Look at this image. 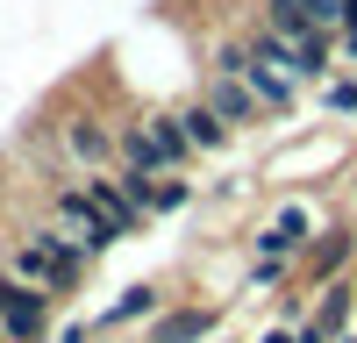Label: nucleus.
I'll use <instances>...</instances> for the list:
<instances>
[{
    "mask_svg": "<svg viewBox=\"0 0 357 343\" xmlns=\"http://www.w3.org/2000/svg\"><path fill=\"white\" fill-rule=\"evenodd\" d=\"M0 329H8V343H43V329H50V286L0 279Z\"/></svg>",
    "mask_w": 357,
    "mask_h": 343,
    "instance_id": "f257e3e1",
    "label": "nucleus"
},
{
    "mask_svg": "<svg viewBox=\"0 0 357 343\" xmlns=\"http://www.w3.org/2000/svg\"><path fill=\"white\" fill-rule=\"evenodd\" d=\"M307 243H314V208H307V200H279L272 222L250 236V250H257V257H286V265H293Z\"/></svg>",
    "mask_w": 357,
    "mask_h": 343,
    "instance_id": "f03ea898",
    "label": "nucleus"
},
{
    "mask_svg": "<svg viewBox=\"0 0 357 343\" xmlns=\"http://www.w3.org/2000/svg\"><path fill=\"white\" fill-rule=\"evenodd\" d=\"M57 143H65V158L86 165V172L122 165V158H114V129L100 122V114H65V122H57Z\"/></svg>",
    "mask_w": 357,
    "mask_h": 343,
    "instance_id": "7ed1b4c3",
    "label": "nucleus"
},
{
    "mask_svg": "<svg viewBox=\"0 0 357 343\" xmlns=\"http://www.w3.org/2000/svg\"><path fill=\"white\" fill-rule=\"evenodd\" d=\"M200 100L222 114L229 129H250V122H264V100L250 93L243 79H229V72H207V86H200Z\"/></svg>",
    "mask_w": 357,
    "mask_h": 343,
    "instance_id": "20e7f679",
    "label": "nucleus"
},
{
    "mask_svg": "<svg viewBox=\"0 0 357 343\" xmlns=\"http://www.w3.org/2000/svg\"><path fill=\"white\" fill-rule=\"evenodd\" d=\"M86 200H93V215H107L114 229H122V236H136V229L151 222V215H143L136 200H129V186H122V172H114V179H100V172H93V179H86Z\"/></svg>",
    "mask_w": 357,
    "mask_h": 343,
    "instance_id": "39448f33",
    "label": "nucleus"
},
{
    "mask_svg": "<svg viewBox=\"0 0 357 343\" xmlns=\"http://www.w3.org/2000/svg\"><path fill=\"white\" fill-rule=\"evenodd\" d=\"M178 122H186V143H193V151H229V143H236V129H229L207 100H186V107H178Z\"/></svg>",
    "mask_w": 357,
    "mask_h": 343,
    "instance_id": "423d86ee",
    "label": "nucleus"
},
{
    "mask_svg": "<svg viewBox=\"0 0 357 343\" xmlns=\"http://www.w3.org/2000/svg\"><path fill=\"white\" fill-rule=\"evenodd\" d=\"M350 250H357V229H314V243H307V265H314L321 279H343Z\"/></svg>",
    "mask_w": 357,
    "mask_h": 343,
    "instance_id": "0eeeda50",
    "label": "nucleus"
},
{
    "mask_svg": "<svg viewBox=\"0 0 357 343\" xmlns=\"http://www.w3.org/2000/svg\"><path fill=\"white\" fill-rule=\"evenodd\" d=\"M207 336H215V314L207 307H178V314H165L151 329V343H207Z\"/></svg>",
    "mask_w": 357,
    "mask_h": 343,
    "instance_id": "6e6552de",
    "label": "nucleus"
},
{
    "mask_svg": "<svg viewBox=\"0 0 357 343\" xmlns=\"http://www.w3.org/2000/svg\"><path fill=\"white\" fill-rule=\"evenodd\" d=\"M257 22L272 29V36H286V43H301L307 29H314V22H307V8H301V0H257Z\"/></svg>",
    "mask_w": 357,
    "mask_h": 343,
    "instance_id": "1a4fd4ad",
    "label": "nucleus"
},
{
    "mask_svg": "<svg viewBox=\"0 0 357 343\" xmlns=\"http://www.w3.org/2000/svg\"><path fill=\"white\" fill-rule=\"evenodd\" d=\"M151 136H158V158H165V172H178L193 158V143H186V122L178 114H151Z\"/></svg>",
    "mask_w": 357,
    "mask_h": 343,
    "instance_id": "9d476101",
    "label": "nucleus"
},
{
    "mask_svg": "<svg viewBox=\"0 0 357 343\" xmlns=\"http://www.w3.org/2000/svg\"><path fill=\"white\" fill-rule=\"evenodd\" d=\"M350 307H357V286H350V279H336L329 294H321V307H314V322L329 329V336H343V329H350Z\"/></svg>",
    "mask_w": 357,
    "mask_h": 343,
    "instance_id": "9b49d317",
    "label": "nucleus"
},
{
    "mask_svg": "<svg viewBox=\"0 0 357 343\" xmlns=\"http://www.w3.org/2000/svg\"><path fill=\"white\" fill-rule=\"evenodd\" d=\"M321 114H357V72H329L321 79Z\"/></svg>",
    "mask_w": 357,
    "mask_h": 343,
    "instance_id": "f8f14e48",
    "label": "nucleus"
},
{
    "mask_svg": "<svg viewBox=\"0 0 357 343\" xmlns=\"http://www.w3.org/2000/svg\"><path fill=\"white\" fill-rule=\"evenodd\" d=\"M243 65H250V43H243V36H215V43H207V72L243 79Z\"/></svg>",
    "mask_w": 357,
    "mask_h": 343,
    "instance_id": "ddd939ff",
    "label": "nucleus"
},
{
    "mask_svg": "<svg viewBox=\"0 0 357 343\" xmlns=\"http://www.w3.org/2000/svg\"><path fill=\"white\" fill-rule=\"evenodd\" d=\"M50 208H57V229H72V236H79L86 222H93V200H86V186H57V200H50Z\"/></svg>",
    "mask_w": 357,
    "mask_h": 343,
    "instance_id": "4468645a",
    "label": "nucleus"
},
{
    "mask_svg": "<svg viewBox=\"0 0 357 343\" xmlns=\"http://www.w3.org/2000/svg\"><path fill=\"white\" fill-rule=\"evenodd\" d=\"M193 200V179H178V172H158V186H151V215H178Z\"/></svg>",
    "mask_w": 357,
    "mask_h": 343,
    "instance_id": "2eb2a0df",
    "label": "nucleus"
},
{
    "mask_svg": "<svg viewBox=\"0 0 357 343\" xmlns=\"http://www.w3.org/2000/svg\"><path fill=\"white\" fill-rule=\"evenodd\" d=\"M158 307V294H151V286H129V294L122 300H114L107 314H100V329H114V322H136V314H151Z\"/></svg>",
    "mask_w": 357,
    "mask_h": 343,
    "instance_id": "dca6fc26",
    "label": "nucleus"
},
{
    "mask_svg": "<svg viewBox=\"0 0 357 343\" xmlns=\"http://www.w3.org/2000/svg\"><path fill=\"white\" fill-rule=\"evenodd\" d=\"M301 8H307L314 29H343V8H350V0H301Z\"/></svg>",
    "mask_w": 357,
    "mask_h": 343,
    "instance_id": "f3484780",
    "label": "nucleus"
},
{
    "mask_svg": "<svg viewBox=\"0 0 357 343\" xmlns=\"http://www.w3.org/2000/svg\"><path fill=\"white\" fill-rule=\"evenodd\" d=\"M15 279H36V286H43V243H36V236L15 250Z\"/></svg>",
    "mask_w": 357,
    "mask_h": 343,
    "instance_id": "a211bd4d",
    "label": "nucleus"
},
{
    "mask_svg": "<svg viewBox=\"0 0 357 343\" xmlns=\"http://www.w3.org/2000/svg\"><path fill=\"white\" fill-rule=\"evenodd\" d=\"M286 279V257H257V272H250V294H264V286H279Z\"/></svg>",
    "mask_w": 357,
    "mask_h": 343,
    "instance_id": "6ab92c4d",
    "label": "nucleus"
},
{
    "mask_svg": "<svg viewBox=\"0 0 357 343\" xmlns=\"http://www.w3.org/2000/svg\"><path fill=\"white\" fill-rule=\"evenodd\" d=\"M293 343H336V336H329V329H321V322H307V329H301V336H293Z\"/></svg>",
    "mask_w": 357,
    "mask_h": 343,
    "instance_id": "aec40b11",
    "label": "nucleus"
},
{
    "mask_svg": "<svg viewBox=\"0 0 357 343\" xmlns=\"http://www.w3.org/2000/svg\"><path fill=\"white\" fill-rule=\"evenodd\" d=\"M257 343H293V336H286V329H264V336H257Z\"/></svg>",
    "mask_w": 357,
    "mask_h": 343,
    "instance_id": "412c9836",
    "label": "nucleus"
},
{
    "mask_svg": "<svg viewBox=\"0 0 357 343\" xmlns=\"http://www.w3.org/2000/svg\"><path fill=\"white\" fill-rule=\"evenodd\" d=\"M343 57H350V65H357V29H350V36H343Z\"/></svg>",
    "mask_w": 357,
    "mask_h": 343,
    "instance_id": "4be33fe9",
    "label": "nucleus"
},
{
    "mask_svg": "<svg viewBox=\"0 0 357 343\" xmlns=\"http://www.w3.org/2000/svg\"><path fill=\"white\" fill-rule=\"evenodd\" d=\"M336 343H357V336H350V329H343V336H336Z\"/></svg>",
    "mask_w": 357,
    "mask_h": 343,
    "instance_id": "5701e85b",
    "label": "nucleus"
}]
</instances>
